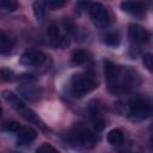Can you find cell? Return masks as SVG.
Here are the masks:
<instances>
[{
    "label": "cell",
    "instance_id": "cell-1",
    "mask_svg": "<svg viewBox=\"0 0 153 153\" xmlns=\"http://www.w3.org/2000/svg\"><path fill=\"white\" fill-rule=\"evenodd\" d=\"M104 73L108 82V88L114 94L127 93L141 82L139 73L129 66H117L114 62L104 61Z\"/></svg>",
    "mask_w": 153,
    "mask_h": 153
},
{
    "label": "cell",
    "instance_id": "cell-2",
    "mask_svg": "<svg viewBox=\"0 0 153 153\" xmlns=\"http://www.w3.org/2000/svg\"><path fill=\"white\" fill-rule=\"evenodd\" d=\"M97 76L93 72H82L74 74L71 79V92L74 97H82L97 87Z\"/></svg>",
    "mask_w": 153,
    "mask_h": 153
},
{
    "label": "cell",
    "instance_id": "cell-3",
    "mask_svg": "<svg viewBox=\"0 0 153 153\" xmlns=\"http://www.w3.org/2000/svg\"><path fill=\"white\" fill-rule=\"evenodd\" d=\"M120 106L122 108L120 111L124 114L131 122H141L153 114V106L140 99H131L124 102Z\"/></svg>",
    "mask_w": 153,
    "mask_h": 153
},
{
    "label": "cell",
    "instance_id": "cell-4",
    "mask_svg": "<svg viewBox=\"0 0 153 153\" xmlns=\"http://www.w3.org/2000/svg\"><path fill=\"white\" fill-rule=\"evenodd\" d=\"M2 98L6 103H8L24 120L29 121V122H32V123H36L37 126H39L41 128H43V124L42 122H39V120L37 118V116L35 115V112L26 106L20 99L18 96H16L13 92H10V91H2Z\"/></svg>",
    "mask_w": 153,
    "mask_h": 153
},
{
    "label": "cell",
    "instance_id": "cell-5",
    "mask_svg": "<svg viewBox=\"0 0 153 153\" xmlns=\"http://www.w3.org/2000/svg\"><path fill=\"white\" fill-rule=\"evenodd\" d=\"M67 141L73 146L84 147V148H92L96 142L97 137L92 130L85 127H75L67 134Z\"/></svg>",
    "mask_w": 153,
    "mask_h": 153
},
{
    "label": "cell",
    "instance_id": "cell-6",
    "mask_svg": "<svg viewBox=\"0 0 153 153\" xmlns=\"http://www.w3.org/2000/svg\"><path fill=\"white\" fill-rule=\"evenodd\" d=\"M88 13H90V18L93 23V25H96L99 29H105L108 27L109 23H110V16L106 11V8L98 2L91 4L88 7Z\"/></svg>",
    "mask_w": 153,
    "mask_h": 153
},
{
    "label": "cell",
    "instance_id": "cell-7",
    "mask_svg": "<svg viewBox=\"0 0 153 153\" xmlns=\"http://www.w3.org/2000/svg\"><path fill=\"white\" fill-rule=\"evenodd\" d=\"M48 57L45 54H43L39 50L29 49L24 51L20 56V63L26 67H43L45 66Z\"/></svg>",
    "mask_w": 153,
    "mask_h": 153
},
{
    "label": "cell",
    "instance_id": "cell-8",
    "mask_svg": "<svg viewBox=\"0 0 153 153\" xmlns=\"http://www.w3.org/2000/svg\"><path fill=\"white\" fill-rule=\"evenodd\" d=\"M128 38L134 45H145L149 42L151 35L145 27L137 24H130L128 29Z\"/></svg>",
    "mask_w": 153,
    "mask_h": 153
},
{
    "label": "cell",
    "instance_id": "cell-9",
    "mask_svg": "<svg viewBox=\"0 0 153 153\" xmlns=\"http://www.w3.org/2000/svg\"><path fill=\"white\" fill-rule=\"evenodd\" d=\"M48 36H49V39H50V44L55 48H61L62 49V48L68 47L69 43H71L69 36L65 35V33H61L57 24H55V23H51L48 26Z\"/></svg>",
    "mask_w": 153,
    "mask_h": 153
},
{
    "label": "cell",
    "instance_id": "cell-10",
    "mask_svg": "<svg viewBox=\"0 0 153 153\" xmlns=\"http://www.w3.org/2000/svg\"><path fill=\"white\" fill-rule=\"evenodd\" d=\"M121 8L126 13L136 18H142L147 11L145 2L141 0H124L121 2Z\"/></svg>",
    "mask_w": 153,
    "mask_h": 153
},
{
    "label": "cell",
    "instance_id": "cell-11",
    "mask_svg": "<svg viewBox=\"0 0 153 153\" xmlns=\"http://www.w3.org/2000/svg\"><path fill=\"white\" fill-rule=\"evenodd\" d=\"M19 94L27 102H36L42 97V90L33 85V81H23V85L18 88Z\"/></svg>",
    "mask_w": 153,
    "mask_h": 153
},
{
    "label": "cell",
    "instance_id": "cell-12",
    "mask_svg": "<svg viewBox=\"0 0 153 153\" xmlns=\"http://www.w3.org/2000/svg\"><path fill=\"white\" fill-rule=\"evenodd\" d=\"M88 114H90V118H91L93 129L96 131L103 130V128L105 127V121H104L100 106H99L97 100H92L90 103V105H88Z\"/></svg>",
    "mask_w": 153,
    "mask_h": 153
},
{
    "label": "cell",
    "instance_id": "cell-13",
    "mask_svg": "<svg viewBox=\"0 0 153 153\" xmlns=\"http://www.w3.org/2000/svg\"><path fill=\"white\" fill-rule=\"evenodd\" d=\"M36 136L37 133L31 127H22L20 130L17 133V145L18 146L29 145L36 139Z\"/></svg>",
    "mask_w": 153,
    "mask_h": 153
},
{
    "label": "cell",
    "instance_id": "cell-14",
    "mask_svg": "<svg viewBox=\"0 0 153 153\" xmlns=\"http://www.w3.org/2000/svg\"><path fill=\"white\" fill-rule=\"evenodd\" d=\"M71 61L73 65L75 66H81V65H86L91 61V54L87 50L84 49H76L72 53L71 56Z\"/></svg>",
    "mask_w": 153,
    "mask_h": 153
},
{
    "label": "cell",
    "instance_id": "cell-15",
    "mask_svg": "<svg viewBox=\"0 0 153 153\" xmlns=\"http://www.w3.org/2000/svg\"><path fill=\"white\" fill-rule=\"evenodd\" d=\"M14 45V41L12 37H10V35H7L5 31L0 32V54L5 55L7 53H10L12 50Z\"/></svg>",
    "mask_w": 153,
    "mask_h": 153
},
{
    "label": "cell",
    "instance_id": "cell-16",
    "mask_svg": "<svg viewBox=\"0 0 153 153\" xmlns=\"http://www.w3.org/2000/svg\"><path fill=\"white\" fill-rule=\"evenodd\" d=\"M32 10H33V14L36 19L42 20L45 16V10H47L45 0H35L32 4Z\"/></svg>",
    "mask_w": 153,
    "mask_h": 153
},
{
    "label": "cell",
    "instance_id": "cell-17",
    "mask_svg": "<svg viewBox=\"0 0 153 153\" xmlns=\"http://www.w3.org/2000/svg\"><path fill=\"white\" fill-rule=\"evenodd\" d=\"M106 140L112 146H118L123 142V133L120 129H112L108 133Z\"/></svg>",
    "mask_w": 153,
    "mask_h": 153
},
{
    "label": "cell",
    "instance_id": "cell-18",
    "mask_svg": "<svg viewBox=\"0 0 153 153\" xmlns=\"http://www.w3.org/2000/svg\"><path fill=\"white\" fill-rule=\"evenodd\" d=\"M103 41H104L105 44H108L110 47H117L120 44V36H118L117 32L111 31V32H108L104 36V39Z\"/></svg>",
    "mask_w": 153,
    "mask_h": 153
},
{
    "label": "cell",
    "instance_id": "cell-19",
    "mask_svg": "<svg viewBox=\"0 0 153 153\" xmlns=\"http://www.w3.org/2000/svg\"><path fill=\"white\" fill-rule=\"evenodd\" d=\"M62 25H63V29H65V32L68 35V36H73L75 35L76 32V25L74 24V22L69 18H65L62 20Z\"/></svg>",
    "mask_w": 153,
    "mask_h": 153
},
{
    "label": "cell",
    "instance_id": "cell-20",
    "mask_svg": "<svg viewBox=\"0 0 153 153\" xmlns=\"http://www.w3.org/2000/svg\"><path fill=\"white\" fill-rule=\"evenodd\" d=\"M0 7L4 11L13 12V11L17 10L18 2H17V0H0Z\"/></svg>",
    "mask_w": 153,
    "mask_h": 153
},
{
    "label": "cell",
    "instance_id": "cell-21",
    "mask_svg": "<svg viewBox=\"0 0 153 153\" xmlns=\"http://www.w3.org/2000/svg\"><path fill=\"white\" fill-rule=\"evenodd\" d=\"M20 128H22L20 124L16 121H8L2 124V129L6 131H11V133H18L20 130Z\"/></svg>",
    "mask_w": 153,
    "mask_h": 153
},
{
    "label": "cell",
    "instance_id": "cell-22",
    "mask_svg": "<svg viewBox=\"0 0 153 153\" xmlns=\"http://www.w3.org/2000/svg\"><path fill=\"white\" fill-rule=\"evenodd\" d=\"M67 0H45V5H47V8L48 10H59L61 7H63L66 5Z\"/></svg>",
    "mask_w": 153,
    "mask_h": 153
},
{
    "label": "cell",
    "instance_id": "cell-23",
    "mask_svg": "<svg viewBox=\"0 0 153 153\" xmlns=\"http://www.w3.org/2000/svg\"><path fill=\"white\" fill-rule=\"evenodd\" d=\"M1 79L4 81H12L14 79V72L10 68H1Z\"/></svg>",
    "mask_w": 153,
    "mask_h": 153
},
{
    "label": "cell",
    "instance_id": "cell-24",
    "mask_svg": "<svg viewBox=\"0 0 153 153\" xmlns=\"http://www.w3.org/2000/svg\"><path fill=\"white\" fill-rule=\"evenodd\" d=\"M142 62L148 71L153 72V54H145L142 56Z\"/></svg>",
    "mask_w": 153,
    "mask_h": 153
},
{
    "label": "cell",
    "instance_id": "cell-25",
    "mask_svg": "<svg viewBox=\"0 0 153 153\" xmlns=\"http://www.w3.org/2000/svg\"><path fill=\"white\" fill-rule=\"evenodd\" d=\"M57 149L55 148V147H53L51 145H49V143H42L37 149H36V152L38 153H44V152H56Z\"/></svg>",
    "mask_w": 153,
    "mask_h": 153
},
{
    "label": "cell",
    "instance_id": "cell-26",
    "mask_svg": "<svg viewBox=\"0 0 153 153\" xmlns=\"http://www.w3.org/2000/svg\"><path fill=\"white\" fill-rule=\"evenodd\" d=\"M151 146H152V148H153V131H152V134H151Z\"/></svg>",
    "mask_w": 153,
    "mask_h": 153
}]
</instances>
